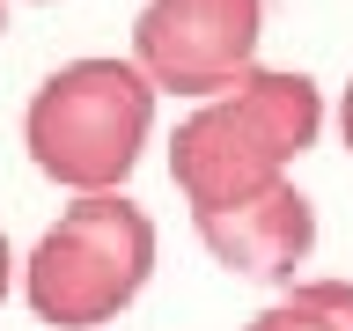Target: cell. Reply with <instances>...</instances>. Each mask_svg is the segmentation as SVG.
Masks as SVG:
<instances>
[{
    "instance_id": "obj_4",
    "label": "cell",
    "mask_w": 353,
    "mask_h": 331,
    "mask_svg": "<svg viewBox=\"0 0 353 331\" xmlns=\"http://www.w3.org/2000/svg\"><path fill=\"white\" fill-rule=\"evenodd\" d=\"M265 0H148L132 15V66L162 96H228L258 74Z\"/></svg>"
},
{
    "instance_id": "obj_1",
    "label": "cell",
    "mask_w": 353,
    "mask_h": 331,
    "mask_svg": "<svg viewBox=\"0 0 353 331\" xmlns=\"http://www.w3.org/2000/svg\"><path fill=\"white\" fill-rule=\"evenodd\" d=\"M316 132H324V88L302 66H258L250 81L206 96L176 126L170 177L192 199V214H221L287 184V170L316 148Z\"/></svg>"
},
{
    "instance_id": "obj_2",
    "label": "cell",
    "mask_w": 353,
    "mask_h": 331,
    "mask_svg": "<svg viewBox=\"0 0 353 331\" xmlns=\"http://www.w3.org/2000/svg\"><path fill=\"white\" fill-rule=\"evenodd\" d=\"M154 132V88L132 59H66L22 110V148L59 192H118Z\"/></svg>"
},
{
    "instance_id": "obj_3",
    "label": "cell",
    "mask_w": 353,
    "mask_h": 331,
    "mask_svg": "<svg viewBox=\"0 0 353 331\" xmlns=\"http://www.w3.org/2000/svg\"><path fill=\"white\" fill-rule=\"evenodd\" d=\"M148 272H154L148 206L125 192H88L74 206H59V221L22 258V294L37 309V324L88 331V324H110L118 309L140 302Z\"/></svg>"
},
{
    "instance_id": "obj_5",
    "label": "cell",
    "mask_w": 353,
    "mask_h": 331,
    "mask_svg": "<svg viewBox=\"0 0 353 331\" xmlns=\"http://www.w3.org/2000/svg\"><path fill=\"white\" fill-rule=\"evenodd\" d=\"M192 228L214 250V265H228L243 280H287L294 287V272L316 250V206H309V192L294 177L272 184V192H258V199H243V206L192 214Z\"/></svg>"
},
{
    "instance_id": "obj_9",
    "label": "cell",
    "mask_w": 353,
    "mask_h": 331,
    "mask_svg": "<svg viewBox=\"0 0 353 331\" xmlns=\"http://www.w3.org/2000/svg\"><path fill=\"white\" fill-rule=\"evenodd\" d=\"M0 15H8V0H0Z\"/></svg>"
},
{
    "instance_id": "obj_8",
    "label": "cell",
    "mask_w": 353,
    "mask_h": 331,
    "mask_svg": "<svg viewBox=\"0 0 353 331\" xmlns=\"http://www.w3.org/2000/svg\"><path fill=\"white\" fill-rule=\"evenodd\" d=\"M8 280H15V250H8V236H0V294H8Z\"/></svg>"
},
{
    "instance_id": "obj_7",
    "label": "cell",
    "mask_w": 353,
    "mask_h": 331,
    "mask_svg": "<svg viewBox=\"0 0 353 331\" xmlns=\"http://www.w3.org/2000/svg\"><path fill=\"white\" fill-rule=\"evenodd\" d=\"M339 140H346V154H353V81H346V96H339Z\"/></svg>"
},
{
    "instance_id": "obj_6",
    "label": "cell",
    "mask_w": 353,
    "mask_h": 331,
    "mask_svg": "<svg viewBox=\"0 0 353 331\" xmlns=\"http://www.w3.org/2000/svg\"><path fill=\"white\" fill-rule=\"evenodd\" d=\"M243 331H353V280H294Z\"/></svg>"
}]
</instances>
